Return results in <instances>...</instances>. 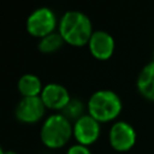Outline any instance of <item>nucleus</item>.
<instances>
[{"label":"nucleus","mask_w":154,"mask_h":154,"mask_svg":"<svg viewBox=\"0 0 154 154\" xmlns=\"http://www.w3.org/2000/svg\"><path fill=\"white\" fill-rule=\"evenodd\" d=\"M40 97L45 103L46 108L53 111H60V112L66 107V105L72 99L66 87L55 82L43 85Z\"/></svg>","instance_id":"1a4fd4ad"},{"label":"nucleus","mask_w":154,"mask_h":154,"mask_svg":"<svg viewBox=\"0 0 154 154\" xmlns=\"http://www.w3.org/2000/svg\"><path fill=\"white\" fill-rule=\"evenodd\" d=\"M0 154H18L14 150H5L4 148H0Z\"/></svg>","instance_id":"2eb2a0df"},{"label":"nucleus","mask_w":154,"mask_h":154,"mask_svg":"<svg viewBox=\"0 0 154 154\" xmlns=\"http://www.w3.org/2000/svg\"><path fill=\"white\" fill-rule=\"evenodd\" d=\"M58 24L59 20L57 19L54 11L49 7L41 6L31 11V13L28 16L25 28L31 36L42 38L49 34L55 32Z\"/></svg>","instance_id":"20e7f679"},{"label":"nucleus","mask_w":154,"mask_h":154,"mask_svg":"<svg viewBox=\"0 0 154 154\" xmlns=\"http://www.w3.org/2000/svg\"><path fill=\"white\" fill-rule=\"evenodd\" d=\"M66 154H93V153L89 149V147L79 144V143H76V144H72V146H70L67 148Z\"/></svg>","instance_id":"4468645a"},{"label":"nucleus","mask_w":154,"mask_h":154,"mask_svg":"<svg viewBox=\"0 0 154 154\" xmlns=\"http://www.w3.org/2000/svg\"><path fill=\"white\" fill-rule=\"evenodd\" d=\"M101 123L85 113L73 122V137L77 143L89 147L95 143L101 134Z\"/></svg>","instance_id":"0eeeda50"},{"label":"nucleus","mask_w":154,"mask_h":154,"mask_svg":"<svg viewBox=\"0 0 154 154\" xmlns=\"http://www.w3.org/2000/svg\"><path fill=\"white\" fill-rule=\"evenodd\" d=\"M84 109H85V106L79 99H71L70 102L66 105V107L60 113H63L69 120L76 122L77 119H79L82 116L85 114Z\"/></svg>","instance_id":"ddd939ff"},{"label":"nucleus","mask_w":154,"mask_h":154,"mask_svg":"<svg viewBox=\"0 0 154 154\" xmlns=\"http://www.w3.org/2000/svg\"><path fill=\"white\" fill-rule=\"evenodd\" d=\"M136 130L134 126L124 120L114 122L108 131V142L109 146L119 153L130 150L136 143Z\"/></svg>","instance_id":"39448f33"},{"label":"nucleus","mask_w":154,"mask_h":154,"mask_svg":"<svg viewBox=\"0 0 154 154\" xmlns=\"http://www.w3.org/2000/svg\"><path fill=\"white\" fill-rule=\"evenodd\" d=\"M136 87L141 96L154 102V61L144 65L136 79Z\"/></svg>","instance_id":"9d476101"},{"label":"nucleus","mask_w":154,"mask_h":154,"mask_svg":"<svg viewBox=\"0 0 154 154\" xmlns=\"http://www.w3.org/2000/svg\"><path fill=\"white\" fill-rule=\"evenodd\" d=\"M153 61H154V52H153Z\"/></svg>","instance_id":"dca6fc26"},{"label":"nucleus","mask_w":154,"mask_h":154,"mask_svg":"<svg viewBox=\"0 0 154 154\" xmlns=\"http://www.w3.org/2000/svg\"><path fill=\"white\" fill-rule=\"evenodd\" d=\"M88 48L90 54L101 61L108 60L116 49V42L113 36L105 30H94L89 42Z\"/></svg>","instance_id":"6e6552de"},{"label":"nucleus","mask_w":154,"mask_h":154,"mask_svg":"<svg viewBox=\"0 0 154 154\" xmlns=\"http://www.w3.org/2000/svg\"><path fill=\"white\" fill-rule=\"evenodd\" d=\"M123 108L120 96L111 89L94 91L87 102V113L99 123H109L118 118Z\"/></svg>","instance_id":"f03ea898"},{"label":"nucleus","mask_w":154,"mask_h":154,"mask_svg":"<svg viewBox=\"0 0 154 154\" xmlns=\"http://www.w3.org/2000/svg\"><path fill=\"white\" fill-rule=\"evenodd\" d=\"M58 32L64 42L73 47L88 46L94 32L90 18L82 11H66L59 19Z\"/></svg>","instance_id":"f257e3e1"},{"label":"nucleus","mask_w":154,"mask_h":154,"mask_svg":"<svg viewBox=\"0 0 154 154\" xmlns=\"http://www.w3.org/2000/svg\"><path fill=\"white\" fill-rule=\"evenodd\" d=\"M17 89L22 97L40 96L43 89L41 79L34 73H24L19 77L17 83Z\"/></svg>","instance_id":"9b49d317"},{"label":"nucleus","mask_w":154,"mask_h":154,"mask_svg":"<svg viewBox=\"0 0 154 154\" xmlns=\"http://www.w3.org/2000/svg\"><path fill=\"white\" fill-rule=\"evenodd\" d=\"M46 109L40 96L22 97L14 108V116L20 123L34 124L43 118Z\"/></svg>","instance_id":"423d86ee"},{"label":"nucleus","mask_w":154,"mask_h":154,"mask_svg":"<svg viewBox=\"0 0 154 154\" xmlns=\"http://www.w3.org/2000/svg\"><path fill=\"white\" fill-rule=\"evenodd\" d=\"M73 136V124L63 113L48 116L41 125L40 140L49 149H59L67 144Z\"/></svg>","instance_id":"7ed1b4c3"},{"label":"nucleus","mask_w":154,"mask_h":154,"mask_svg":"<svg viewBox=\"0 0 154 154\" xmlns=\"http://www.w3.org/2000/svg\"><path fill=\"white\" fill-rule=\"evenodd\" d=\"M64 43L65 42H64L63 37L60 36V34L58 31H55L53 34H49V35L40 38L37 48L40 52H42L45 54H49V53H54V52L59 51Z\"/></svg>","instance_id":"f8f14e48"}]
</instances>
